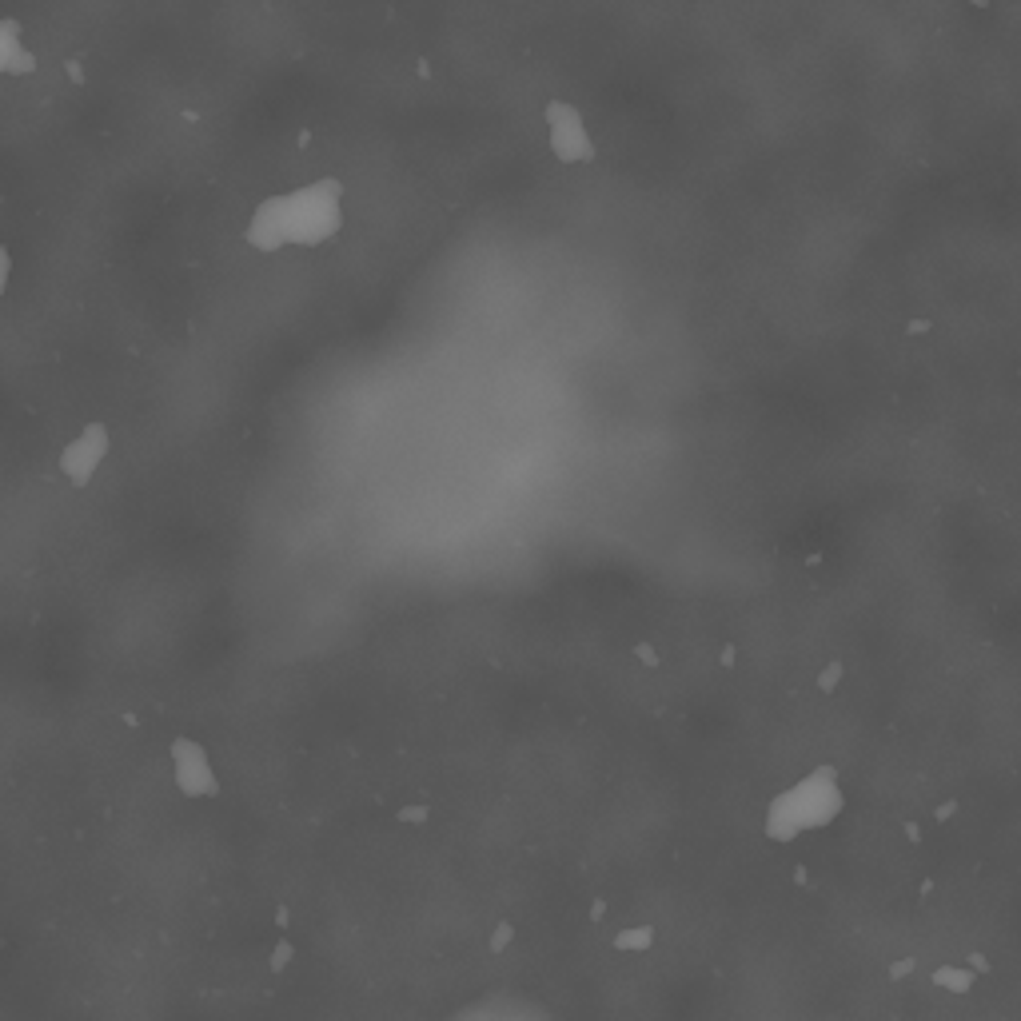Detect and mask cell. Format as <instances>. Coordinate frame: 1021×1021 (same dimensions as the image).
<instances>
[{"label":"cell","mask_w":1021,"mask_h":1021,"mask_svg":"<svg viewBox=\"0 0 1021 1021\" xmlns=\"http://www.w3.org/2000/svg\"><path fill=\"white\" fill-rule=\"evenodd\" d=\"M340 224V184L320 180V184L264 200L248 224V244L268 256L280 248H320L340 232Z\"/></svg>","instance_id":"1"},{"label":"cell","mask_w":1021,"mask_h":1021,"mask_svg":"<svg viewBox=\"0 0 1021 1021\" xmlns=\"http://www.w3.org/2000/svg\"><path fill=\"white\" fill-rule=\"evenodd\" d=\"M846 798H842V782L834 766H818L814 774H806L802 782H794L790 790H782L770 810H766V834L774 842H794L806 830H822L842 814Z\"/></svg>","instance_id":"2"},{"label":"cell","mask_w":1021,"mask_h":1021,"mask_svg":"<svg viewBox=\"0 0 1021 1021\" xmlns=\"http://www.w3.org/2000/svg\"><path fill=\"white\" fill-rule=\"evenodd\" d=\"M108 447H112L108 427H104V423H88V427H84L76 439H68L64 451H60V471H64V479H68L72 487H84V483L96 475V467L108 459Z\"/></svg>","instance_id":"3"},{"label":"cell","mask_w":1021,"mask_h":1021,"mask_svg":"<svg viewBox=\"0 0 1021 1021\" xmlns=\"http://www.w3.org/2000/svg\"><path fill=\"white\" fill-rule=\"evenodd\" d=\"M172 774H176V786L188 798H216L220 794V778L208 762V750L196 738H176L172 742Z\"/></svg>","instance_id":"4"},{"label":"cell","mask_w":1021,"mask_h":1021,"mask_svg":"<svg viewBox=\"0 0 1021 1021\" xmlns=\"http://www.w3.org/2000/svg\"><path fill=\"white\" fill-rule=\"evenodd\" d=\"M8 276H12V256H8V248H0V292L8 288Z\"/></svg>","instance_id":"5"}]
</instances>
